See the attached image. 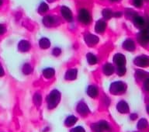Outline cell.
Wrapping results in <instances>:
<instances>
[{
  "mask_svg": "<svg viewBox=\"0 0 149 132\" xmlns=\"http://www.w3.org/2000/svg\"><path fill=\"white\" fill-rule=\"evenodd\" d=\"M47 103H48L49 108H54L55 107L60 101V93L57 90H54L52 93L48 96L47 99Z\"/></svg>",
  "mask_w": 149,
  "mask_h": 132,
  "instance_id": "1",
  "label": "cell"
},
{
  "mask_svg": "<svg viewBox=\"0 0 149 132\" xmlns=\"http://www.w3.org/2000/svg\"><path fill=\"white\" fill-rule=\"evenodd\" d=\"M79 20L83 24H88L91 20L90 14L86 9H81L79 14Z\"/></svg>",
  "mask_w": 149,
  "mask_h": 132,
  "instance_id": "2",
  "label": "cell"
},
{
  "mask_svg": "<svg viewBox=\"0 0 149 132\" xmlns=\"http://www.w3.org/2000/svg\"><path fill=\"white\" fill-rule=\"evenodd\" d=\"M93 130L95 132H102L103 131L108 130L109 129V126L107 124V122L102 121V122H99V123L94 124L92 126Z\"/></svg>",
  "mask_w": 149,
  "mask_h": 132,
  "instance_id": "3",
  "label": "cell"
},
{
  "mask_svg": "<svg viewBox=\"0 0 149 132\" xmlns=\"http://www.w3.org/2000/svg\"><path fill=\"white\" fill-rule=\"evenodd\" d=\"M61 13L62 14L63 17L65 19V20H67L68 21H71L72 19V12L70 11V9L68 8L65 6L61 7Z\"/></svg>",
  "mask_w": 149,
  "mask_h": 132,
  "instance_id": "4",
  "label": "cell"
},
{
  "mask_svg": "<svg viewBox=\"0 0 149 132\" xmlns=\"http://www.w3.org/2000/svg\"><path fill=\"white\" fill-rule=\"evenodd\" d=\"M106 28V23L102 20H99L95 25V30L98 33H102L105 30Z\"/></svg>",
  "mask_w": 149,
  "mask_h": 132,
  "instance_id": "5",
  "label": "cell"
},
{
  "mask_svg": "<svg viewBox=\"0 0 149 132\" xmlns=\"http://www.w3.org/2000/svg\"><path fill=\"white\" fill-rule=\"evenodd\" d=\"M77 110H78V112L79 114H86L88 112V107L84 103H80L78 107H77Z\"/></svg>",
  "mask_w": 149,
  "mask_h": 132,
  "instance_id": "6",
  "label": "cell"
},
{
  "mask_svg": "<svg viewBox=\"0 0 149 132\" xmlns=\"http://www.w3.org/2000/svg\"><path fill=\"white\" fill-rule=\"evenodd\" d=\"M86 43L91 44H94L98 42V37L93 34H87L86 36Z\"/></svg>",
  "mask_w": 149,
  "mask_h": 132,
  "instance_id": "7",
  "label": "cell"
},
{
  "mask_svg": "<svg viewBox=\"0 0 149 132\" xmlns=\"http://www.w3.org/2000/svg\"><path fill=\"white\" fill-rule=\"evenodd\" d=\"M19 49L22 51H27L30 47V44L26 41H22L19 44Z\"/></svg>",
  "mask_w": 149,
  "mask_h": 132,
  "instance_id": "8",
  "label": "cell"
},
{
  "mask_svg": "<svg viewBox=\"0 0 149 132\" xmlns=\"http://www.w3.org/2000/svg\"><path fill=\"white\" fill-rule=\"evenodd\" d=\"M87 93H88V95L90 96H92V97H95V96H97L98 90H97V89H96V87L92 86L88 87Z\"/></svg>",
  "mask_w": 149,
  "mask_h": 132,
  "instance_id": "9",
  "label": "cell"
},
{
  "mask_svg": "<svg viewBox=\"0 0 149 132\" xmlns=\"http://www.w3.org/2000/svg\"><path fill=\"white\" fill-rule=\"evenodd\" d=\"M40 45L42 48H47L51 45V43L49 41V40H47V38H43L40 41Z\"/></svg>",
  "mask_w": 149,
  "mask_h": 132,
  "instance_id": "10",
  "label": "cell"
},
{
  "mask_svg": "<svg viewBox=\"0 0 149 132\" xmlns=\"http://www.w3.org/2000/svg\"><path fill=\"white\" fill-rule=\"evenodd\" d=\"M76 121H77V118L76 117H74V116L68 117L66 119V121H65V124H66L67 126H72L73 125Z\"/></svg>",
  "mask_w": 149,
  "mask_h": 132,
  "instance_id": "11",
  "label": "cell"
},
{
  "mask_svg": "<svg viewBox=\"0 0 149 132\" xmlns=\"http://www.w3.org/2000/svg\"><path fill=\"white\" fill-rule=\"evenodd\" d=\"M43 22H44V23L45 25L50 26L54 23V20L51 16H47L46 17H44V19L43 20Z\"/></svg>",
  "mask_w": 149,
  "mask_h": 132,
  "instance_id": "12",
  "label": "cell"
},
{
  "mask_svg": "<svg viewBox=\"0 0 149 132\" xmlns=\"http://www.w3.org/2000/svg\"><path fill=\"white\" fill-rule=\"evenodd\" d=\"M48 9V6L46 3H41V5L39 7V12L40 13H45L47 11Z\"/></svg>",
  "mask_w": 149,
  "mask_h": 132,
  "instance_id": "13",
  "label": "cell"
},
{
  "mask_svg": "<svg viewBox=\"0 0 149 132\" xmlns=\"http://www.w3.org/2000/svg\"><path fill=\"white\" fill-rule=\"evenodd\" d=\"M102 14H103V16H104L105 18H106V17H107V18H109V17L112 16L111 12L109 11V9H107V10L105 9L104 11H103V13H102Z\"/></svg>",
  "mask_w": 149,
  "mask_h": 132,
  "instance_id": "14",
  "label": "cell"
},
{
  "mask_svg": "<svg viewBox=\"0 0 149 132\" xmlns=\"http://www.w3.org/2000/svg\"><path fill=\"white\" fill-rule=\"evenodd\" d=\"M71 132H85V130L81 127H77V128H74L73 129H72Z\"/></svg>",
  "mask_w": 149,
  "mask_h": 132,
  "instance_id": "15",
  "label": "cell"
},
{
  "mask_svg": "<svg viewBox=\"0 0 149 132\" xmlns=\"http://www.w3.org/2000/svg\"><path fill=\"white\" fill-rule=\"evenodd\" d=\"M34 100H36V103H38V104H40V100H41V99H40V96L39 95H36V96L34 97Z\"/></svg>",
  "mask_w": 149,
  "mask_h": 132,
  "instance_id": "16",
  "label": "cell"
},
{
  "mask_svg": "<svg viewBox=\"0 0 149 132\" xmlns=\"http://www.w3.org/2000/svg\"><path fill=\"white\" fill-rule=\"evenodd\" d=\"M5 31H6V29L2 25H0V35L2 34H4Z\"/></svg>",
  "mask_w": 149,
  "mask_h": 132,
  "instance_id": "17",
  "label": "cell"
},
{
  "mask_svg": "<svg viewBox=\"0 0 149 132\" xmlns=\"http://www.w3.org/2000/svg\"><path fill=\"white\" fill-rule=\"evenodd\" d=\"M134 3L136 6H141V0H134Z\"/></svg>",
  "mask_w": 149,
  "mask_h": 132,
  "instance_id": "18",
  "label": "cell"
},
{
  "mask_svg": "<svg viewBox=\"0 0 149 132\" xmlns=\"http://www.w3.org/2000/svg\"><path fill=\"white\" fill-rule=\"evenodd\" d=\"M3 74H4V71H3L2 68L1 67V65H0V76L3 75Z\"/></svg>",
  "mask_w": 149,
  "mask_h": 132,
  "instance_id": "19",
  "label": "cell"
},
{
  "mask_svg": "<svg viewBox=\"0 0 149 132\" xmlns=\"http://www.w3.org/2000/svg\"><path fill=\"white\" fill-rule=\"evenodd\" d=\"M2 4V0H0V6Z\"/></svg>",
  "mask_w": 149,
  "mask_h": 132,
  "instance_id": "20",
  "label": "cell"
},
{
  "mask_svg": "<svg viewBox=\"0 0 149 132\" xmlns=\"http://www.w3.org/2000/svg\"><path fill=\"white\" fill-rule=\"evenodd\" d=\"M113 1H116V0H113Z\"/></svg>",
  "mask_w": 149,
  "mask_h": 132,
  "instance_id": "21",
  "label": "cell"
}]
</instances>
